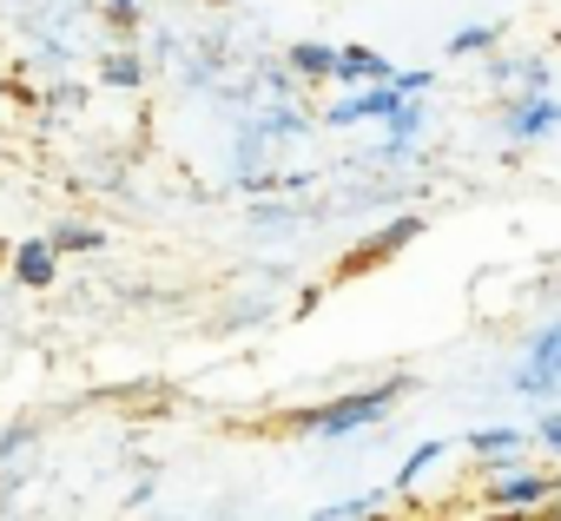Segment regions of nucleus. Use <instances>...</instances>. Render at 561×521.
Returning <instances> with one entry per match:
<instances>
[{"label":"nucleus","mask_w":561,"mask_h":521,"mask_svg":"<svg viewBox=\"0 0 561 521\" xmlns=\"http://www.w3.org/2000/svg\"><path fill=\"white\" fill-rule=\"evenodd\" d=\"M403 390H410V377H390V383H377V390H357V396H337V403L298 416V429H311V436H351V429H370Z\"/></svg>","instance_id":"obj_1"},{"label":"nucleus","mask_w":561,"mask_h":521,"mask_svg":"<svg viewBox=\"0 0 561 521\" xmlns=\"http://www.w3.org/2000/svg\"><path fill=\"white\" fill-rule=\"evenodd\" d=\"M515 390H528V396L561 390V317L528 344V357H522V370H515Z\"/></svg>","instance_id":"obj_2"},{"label":"nucleus","mask_w":561,"mask_h":521,"mask_svg":"<svg viewBox=\"0 0 561 521\" xmlns=\"http://www.w3.org/2000/svg\"><path fill=\"white\" fill-rule=\"evenodd\" d=\"M403 106H410V93L390 80V86H370L364 100H344V106H331V119H337V126H357V119H397Z\"/></svg>","instance_id":"obj_3"},{"label":"nucleus","mask_w":561,"mask_h":521,"mask_svg":"<svg viewBox=\"0 0 561 521\" xmlns=\"http://www.w3.org/2000/svg\"><path fill=\"white\" fill-rule=\"evenodd\" d=\"M489 495H495V508H548L561 488H554L548 475H502Z\"/></svg>","instance_id":"obj_4"},{"label":"nucleus","mask_w":561,"mask_h":521,"mask_svg":"<svg viewBox=\"0 0 561 521\" xmlns=\"http://www.w3.org/2000/svg\"><path fill=\"white\" fill-rule=\"evenodd\" d=\"M502 126H508V139H541V132H554V126H561V106L541 93V100L508 106V119H502Z\"/></svg>","instance_id":"obj_5"},{"label":"nucleus","mask_w":561,"mask_h":521,"mask_svg":"<svg viewBox=\"0 0 561 521\" xmlns=\"http://www.w3.org/2000/svg\"><path fill=\"white\" fill-rule=\"evenodd\" d=\"M337 80H377V86H390L397 73H390L383 54H370V47H344V54H337Z\"/></svg>","instance_id":"obj_6"},{"label":"nucleus","mask_w":561,"mask_h":521,"mask_svg":"<svg viewBox=\"0 0 561 521\" xmlns=\"http://www.w3.org/2000/svg\"><path fill=\"white\" fill-rule=\"evenodd\" d=\"M14 271H21V285H47L54 278V238H27L14 251Z\"/></svg>","instance_id":"obj_7"},{"label":"nucleus","mask_w":561,"mask_h":521,"mask_svg":"<svg viewBox=\"0 0 561 521\" xmlns=\"http://www.w3.org/2000/svg\"><path fill=\"white\" fill-rule=\"evenodd\" d=\"M291 67H298L305 80H331V73H337V54L318 47V40H298V47H291Z\"/></svg>","instance_id":"obj_8"},{"label":"nucleus","mask_w":561,"mask_h":521,"mask_svg":"<svg viewBox=\"0 0 561 521\" xmlns=\"http://www.w3.org/2000/svg\"><path fill=\"white\" fill-rule=\"evenodd\" d=\"M416 231H423V218H397V224H383V231L370 238V251H364V257H390V251H397V244H410Z\"/></svg>","instance_id":"obj_9"},{"label":"nucleus","mask_w":561,"mask_h":521,"mask_svg":"<svg viewBox=\"0 0 561 521\" xmlns=\"http://www.w3.org/2000/svg\"><path fill=\"white\" fill-rule=\"evenodd\" d=\"M416 132H423V106H416V100H410V106H403V113H397V119H390V152H403V146H410V139H416Z\"/></svg>","instance_id":"obj_10"},{"label":"nucleus","mask_w":561,"mask_h":521,"mask_svg":"<svg viewBox=\"0 0 561 521\" xmlns=\"http://www.w3.org/2000/svg\"><path fill=\"white\" fill-rule=\"evenodd\" d=\"M93 244H100L93 224H60V231H54V251H93Z\"/></svg>","instance_id":"obj_11"},{"label":"nucleus","mask_w":561,"mask_h":521,"mask_svg":"<svg viewBox=\"0 0 561 521\" xmlns=\"http://www.w3.org/2000/svg\"><path fill=\"white\" fill-rule=\"evenodd\" d=\"M469 442H476V455H508V449H515L522 436H515V429H476Z\"/></svg>","instance_id":"obj_12"},{"label":"nucleus","mask_w":561,"mask_h":521,"mask_svg":"<svg viewBox=\"0 0 561 521\" xmlns=\"http://www.w3.org/2000/svg\"><path fill=\"white\" fill-rule=\"evenodd\" d=\"M430 462H443V442H423V449H416V455H410V462L397 468V488H403V482H416V475H423Z\"/></svg>","instance_id":"obj_13"},{"label":"nucleus","mask_w":561,"mask_h":521,"mask_svg":"<svg viewBox=\"0 0 561 521\" xmlns=\"http://www.w3.org/2000/svg\"><path fill=\"white\" fill-rule=\"evenodd\" d=\"M489 40H495V27H462V34L449 40V54H482Z\"/></svg>","instance_id":"obj_14"},{"label":"nucleus","mask_w":561,"mask_h":521,"mask_svg":"<svg viewBox=\"0 0 561 521\" xmlns=\"http://www.w3.org/2000/svg\"><path fill=\"white\" fill-rule=\"evenodd\" d=\"M106 80H113V86H133V80H139V60H126V54L106 60Z\"/></svg>","instance_id":"obj_15"},{"label":"nucleus","mask_w":561,"mask_h":521,"mask_svg":"<svg viewBox=\"0 0 561 521\" xmlns=\"http://www.w3.org/2000/svg\"><path fill=\"white\" fill-rule=\"evenodd\" d=\"M535 436H541L548 449H561V409H554V416H541V429H535Z\"/></svg>","instance_id":"obj_16"},{"label":"nucleus","mask_w":561,"mask_h":521,"mask_svg":"<svg viewBox=\"0 0 561 521\" xmlns=\"http://www.w3.org/2000/svg\"><path fill=\"white\" fill-rule=\"evenodd\" d=\"M21 442H27V422H14V429H8V436H0V455H14V449H21Z\"/></svg>","instance_id":"obj_17"},{"label":"nucleus","mask_w":561,"mask_h":521,"mask_svg":"<svg viewBox=\"0 0 561 521\" xmlns=\"http://www.w3.org/2000/svg\"><path fill=\"white\" fill-rule=\"evenodd\" d=\"M113 21H133V0H113Z\"/></svg>","instance_id":"obj_18"},{"label":"nucleus","mask_w":561,"mask_h":521,"mask_svg":"<svg viewBox=\"0 0 561 521\" xmlns=\"http://www.w3.org/2000/svg\"><path fill=\"white\" fill-rule=\"evenodd\" d=\"M541 521H561V495H554V501H548V514H541Z\"/></svg>","instance_id":"obj_19"}]
</instances>
